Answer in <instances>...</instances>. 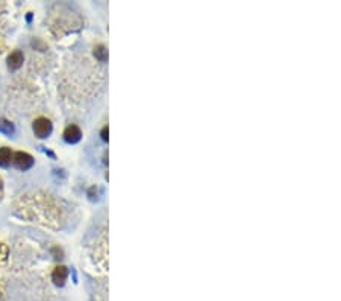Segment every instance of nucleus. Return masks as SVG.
Instances as JSON below:
<instances>
[{
	"instance_id": "nucleus-2",
	"label": "nucleus",
	"mask_w": 341,
	"mask_h": 301,
	"mask_svg": "<svg viewBox=\"0 0 341 301\" xmlns=\"http://www.w3.org/2000/svg\"><path fill=\"white\" fill-rule=\"evenodd\" d=\"M34 163H35L34 157L31 154H28V153H23V150H19V153H16L14 157H13V165L19 171H23V172L29 171L34 166Z\"/></svg>"
},
{
	"instance_id": "nucleus-7",
	"label": "nucleus",
	"mask_w": 341,
	"mask_h": 301,
	"mask_svg": "<svg viewBox=\"0 0 341 301\" xmlns=\"http://www.w3.org/2000/svg\"><path fill=\"white\" fill-rule=\"evenodd\" d=\"M0 134H4L7 137H13L16 134L14 123L8 119H0Z\"/></svg>"
},
{
	"instance_id": "nucleus-10",
	"label": "nucleus",
	"mask_w": 341,
	"mask_h": 301,
	"mask_svg": "<svg viewBox=\"0 0 341 301\" xmlns=\"http://www.w3.org/2000/svg\"><path fill=\"white\" fill-rule=\"evenodd\" d=\"M52 254H53V257H55L56 260H61V259L64 257L63 249H61V248H58V246H53V248H52Z\"/></svg>"
},
{
	"instance_id": "nucleus-1",
	"label": "nucleus",
	"mask_w": 341,
	"mask_h": 301,
	"mask_svg": "<svg viewBox=\"0 0 341 301\" xmlns=\"http://www.w3.org/2000/svg\"><path fill=\"white\" fill-rule=\"evenodd\" d=\"M32 131L38 138H47L53 131V123L47 117H38L32 123Z\"/></svg>"
},
{
	"instance_id": "nucleus-3",
	"label": "nucleus",
	"mask_w": 341,
	"mask_h": 301,
	"mask_svg": "<svg viewBox=\"0 0 341 301\" xmlns=\"http://www.w3.org/2000/svg\"><path fill=\"white\" fill-rule=\"evenodd\" d=\"M63 137H64L66 143H69V144H76V143H79L81 138H82V131H81V128H79L78 125H69V126L64 129Z\"/></svg>"
},
{
	"instance_id": "nucleus-9",
	"label": "nucleus",
	"mask_w": 341,
	"mask_h": 301,
	"mask_svg": "<svg viewBox=\"0 0 341 301\" xmlns=\"http://www.w3.org/2000/svg\"><path fill=\"white\" fill-rule=\"evenodd\" d=\"M8 259V246L5 243L0 245V262H7Z\"/></svg>"
},
{
	"instance_id": "nucleus-5",
	"label": "nucleus",
	"mask_w": 341,
	"mask_h": 301,
	"mask_svg": "<svg viewBox=\"0 0 341 301\" xmlns=\"http://www.w3.org/2000/svg\"><path fill=\"white\" fill-rule=\"evenodd\" d=\"M23 63H25V55L22 50H14L7 58V64L10 70H19L23 66Z\"/></svg>"
},
{
	"instance_id": "nucleus-12",
	"label": "nucleus",
	"mask_w": 341,
	"mask_h": 301,
	"mask_svg": "<svg viewBox=\"0 0 341 301\" xmlns=\"http://www.w3.org/2000/svg\"><path fill=\"white\" fill-rule=\"evenodd\" d=\"M108 125H105L103 128H102V132H100V135H102V140L103 141H108Z\"/></svg>"
},
{
	"instance_id": "nucleus-8",
	"label": "nucleus",
	"mask_w": 341,
	"mask_h": 301,
	"mask_svg": "<svg viewBox=\"0 0 341 301\" xmlns=\"http://www.w3.org/2000/svg\"><path fill=\"white\" fill-rule=\"evenodd\" d=\"M94 57L100 61V63H105L108 60V50L103 44H99L94 47Z\"/></svg>"
},
{
	"instance_id": "nucleus-6",
	"label": "nucleus",
	"mask_w": 341,
	"mask_h": 301,
	"mask_svg": "<svg viewBox=\"0 0 341 301\" xmlns=\"http://www.w3.org/2000/svg\"><path fill=\"white\" fill-rule=\"evenodd\" d=\"M13 157H14V153L11 150V147L8 146L0 147V168H10L13 163Z\"/></svg>"
},
{
	"instance_id": "nucleus-11",
	"label": "nucleus",
	"mask_w": 341,
	"mask_h": 301,
	"mask_svg": "<svg viewBox=\"0 0 341 301\" xmlns=\"http://www.w3.org/2000/svg\"><path fill=\"white\" fill-rule=\"evenodd\" d=\"M88 196H90L91 201H96V199H97V189H96V187H91V189L88 190Z\"/></svg>"
},
{
	"instance_id": "nucleus-14",
	"label": "nucleus",
	"mask_w": 341,
	"mask_h": 301,
	"mask_svg": "<svg viewBox=\"0 0 341 301\" xmlns=\"http://www.w3.org/2000/svg\"><path fill=\"white\" fill-rule=\"evenodd\" d=\"M4 189V181H2V178H0V190Z\"/></svg>"
},
{
	"instance_id": "nucleus-13",
	"label": "nucleus",
	"mask_w": 341,
	"mask_h": 301,
	"mask_svg": "<svg viewBox=\"0 0 341 301\" xmlns=\"http://www.w3.org/2000/svg\"><path fill=\"white\" fill-rule=\"evenodd\" d=\"M26 19H28V22H31V20H32V14H31V13H29V14H28V17H26Z\"/></svg>"
},
{
	"instance_id": "nucleus-15",
	"label": "nucleus",
	"mask_w": 341,
	"mask_h": 301,
	"mask_svg": "<svg viewBox=\"0 0 341 301\" xmlns=\"http://www.w3.org/2000/svg\"><path fill=\"white\" fill-rule=\"evenodd\" d=\"M0 199H2V190H0Z\"/></svg>"
},
{
	"instance_id": "nucleus-4",
	"label": "nucleus",
	"mask_w": 341,
	"mask_h": 301,
	"mask_svg": "<svg viewBox=\"0 0 341 301\" xmlns=\"http://www.w3.org/2000/svg\"><path fill=\"white\" fill-rule=\"evenodd\" d=\"M67 277H69V268L64 266V265H60V266H56L52 272V281L56 284V286H60L63 287L67 281Z\"/></svg>"
}]
</instances>
